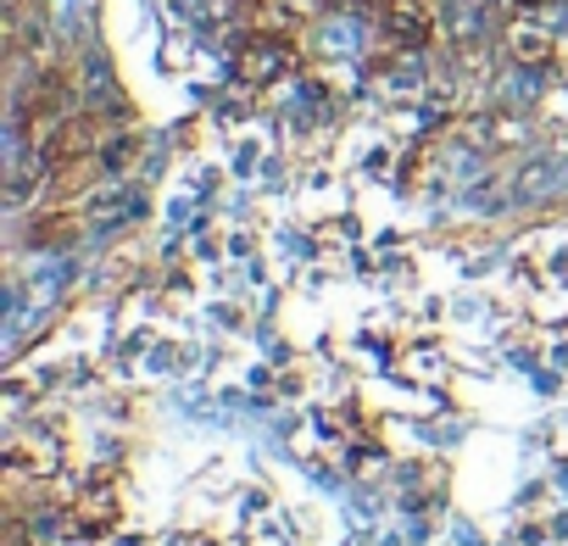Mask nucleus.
I'll list each match as a JSON object with an SVG mask.
<instances>
[{
	"instance_id": "obj_2",
	"label": "nucleus",
	"mask_w": 568,
	"mask_h": 546,
	"mask_svg": "<svg viewBox=\"0 0 568 546\" xmlns=\"http://www.w3.org/2000/svg\"><path fill=\"white\" fill-rule=\"evenodd\" d=\"M95 151V118H62L45 140H40V168H73Z\"/></svg>"
},
{
	"instance_id": "obj_5",
	"label": "nucleus",
	"mask_w": 568,
	"mask_h": 546,
	"mask_svg": "<svg viewBox=\"0 0 568 546\" xmlns=\"http://www.w3.org/2000/svg\"><path fill=\"white\" fill-rule=\"evenodd\" d=\"M346 12H374V7H385V0H341Z\"/></svg>"
},
{
	"instance_id": "obj_1",
	"label": "nucleus",
	"mask_w": 568,
	"mask_h": 546,
	"mask_svg": "<svg viewBox=\"0 0 568 546\" xmlns=\"http://www.w3.org/2000/svg\"><path fill=\"white\" fill-rule=\"evenodd\" d=\"M296 73V46L284 34H251L234 57V79L240 84H278Z\"/></svg>"
},
{
	"instance_id": "obj_6",
	"label": "nucleus",
	"mask_w": 568,
	"mask_h": 546,
	"mask_svg": "<svg viewBox=\"0 0 568 546\" xmlns=\"http://www.w3.org/2000/svg\"><path fill=\"white\" fill-rule=\"evenodd\" d=\"M518 7H546V0H518Z\"/></svg>"
},
{
	"instance_id": "obj_4",
	"label": "nucleus",
	"mask_w": 568,
	"mask_h": 546,
	"mask_svg": "<svg viewBox=\"0 0 568 546\" xmlns=\"http://www.w3.org/2000/svg\"><path fill=\"white\" fill-rule=\"evenodd\" d=\"M507 51H513V62L518 68H551V57H557V40L540 29V23H529V18H518L513 29H507Z\"/></svg>"
},
{
	"instance_id": "obj_3",
	"label": "nucleus",
	"mask_w": 568,
	"mask_h": 546,
	"mask_svg": "<svg viewBox=\"0 0 568 546\" xmlns=\"http://www.w3.org/2000/svg\"><path fill=\"white\" fill-rule=\"evenodd\" d=\"M379 23H385V34H390L396 46H407V51H424V46L435 40V12L424 7V0H385Z\"/></svg>"
}]
</instances>
